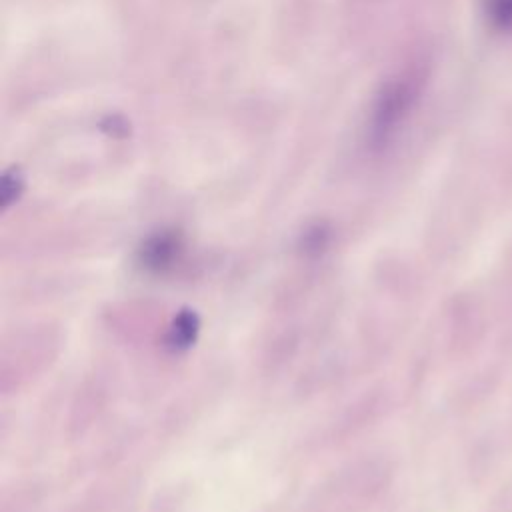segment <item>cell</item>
I'll return each mask as SVG.
<instances>
[{
  "mask_svg": "<svg viewBox=\"0 0 512 512\" xmlns=\"http://www.w3.org/2000/svg\"><path fill=\"white\" fill-rule=\"evenodd\" d=\"M198 330H200L198 314L190 308L180 310L168 328V336H166L168 348H172L176 352L190 348L198 336Z\"/></svg>",
  "mask_w": 512,
  "mask_h": 512,
  "instance_id": "obj_3",
  "label": "cell"
},
{
  "mask_svg": "<svg viewBox=\"0 0 512 512\" xmlns=\"http://www.w3.org/2000/svg\"><path fill=\"white\" fill-rule=\"evenodd\" d=\"M486 14L498 30H512V0H486Z\"/></svg>",
  "mask_w": 512,
  "mask_h": 512,
  "instance_id": "obj_4",
  "label": "cell"
},
{
  "mask_svg": "<svg viewBox=\"0 0 512 512\" xmlns=\"http://www.w3.org/2000/svg\"><path fill=\"white\" fill-rule=\"evenodd\" d=\"M326 244H328L326 232L320 230V228L310 230V232L306 234V238H304V250H306V252H316V254H318L320 250H324Z\"/></svg>",
  "mask_w": 512,
  "mask_h": 512,
  "instance_id": "obj_5",
  "label": "cell"
},
{
  "mask_svg": "<svg viewBox=\"0 0 512 512\" xmlns=\"http://www.w3.org/2000/svg\"><path fill=\"white\" fill-rule=\"evenodd\" d=\"M182 240L174 232H158L140 248V264L152 272H164L180 258Z\"/></svg>",
  "mask_w": 512,
  "mask_h": 512,
  "instance_id": "obj_2",
  "label": "cell"
},
{
  "mask_svg": "<svg viewBox=\"0 0 512 512\" xmlns=\"http://www.w3.org/2000/svg\"><path fill=\"white\" fill-rule=\"evenodd\" d=\"M420 84L422 80L418 74H406L384 88L372 116V138L378 144L386 142L404 122L420 94Z\"/></svg>",
  "mask_w": 512,
  "mask_h": 512,
  "instance_id": "obj_1",
  "label": "cell"
}]
</instances>
